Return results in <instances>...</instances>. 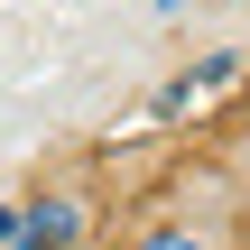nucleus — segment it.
<instances>
[{
  "instance_id": "nucleus-1",
  "label": "nucleus",
  "mask_w": 250,
  "mask_h": 250,
  "mask_svg": "<svg viewBox=\"0 0 250 250\" xmlns=\"http://www.w3.org/2000/svg\"><path fill=\"white\" fill-rule=\"evenodd\" d=\"M19 250H83V204L74 195H37L28 223H19Z\"/></svg>"
},
{
  "instance_id": "nucleus-2",
  "label": "nucleus",
  "mask_w": 250,
  "mask_h": 250,
  "mask_svg": "<svg viewBox=\"0 0 250 250\" xmlns=\"http://www.w3.org/2000/svg\"><path fill=\"white\" fill-rule=\"evenodd\" d=\"M130 250H213V232H204V223H148Z\"/></svg>"
},
{
  "instance_id": "nucleus-3",
  "label": "nucleus",
  "mask_w": 250,
  "mask_h": 250,
  "mask_svg": "<svg viewBox=\"0 0 250 250\" xmlns=\"http://www.w3.org/2000/svg\"><path fill=\"white\" fill-rule=\"evenodd\" d=\"M232 74H241V56L223 46V56H204V65H195V74H186V83L167 93V102H186V93H213V83H232Z\"/></svg>"
},
{
  "instance_id": "nucleus-4",
  "label": "nucleus",
  "mask_w": 250,
  "mask_h": 250,
  "mask_svg": "<svg viewBox=\"0 0 250 250\" xmlns=\"http://www.w3.org/2000/svg\"><path fill=\"white\" fill-rule=\"evenodd\" d=\"M19 223H28V204H0V250H19Z\"/></svg>"
},
{
  "instance_id": "nucleus-5",
  "label": "nucleus",
  "mask_w": 250,
  "mask_h": 250,
  "mask_svg": "<svg viewBox=\"0 0 250 250\" xmlns=\"http://www.w3.org/2000/svg\"><path fill=\"white\" fill-rule=\"evenodd\" d=\"M148 9H158V19H186V9H195V0H148Z\"/></svg>"
}]
</instances>
